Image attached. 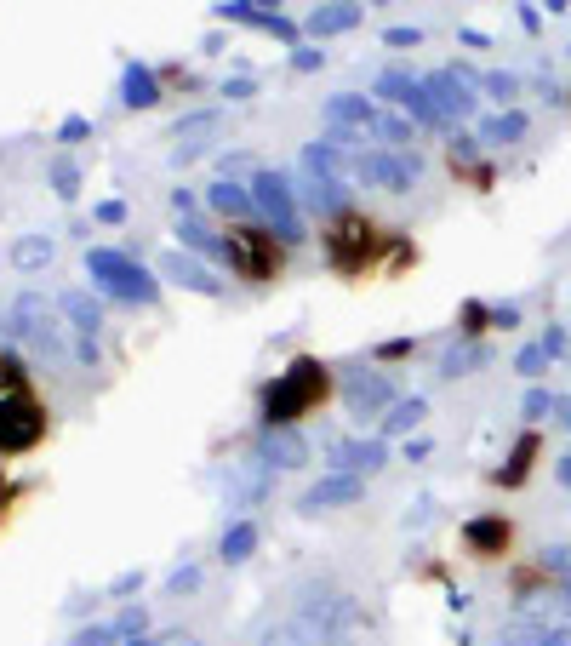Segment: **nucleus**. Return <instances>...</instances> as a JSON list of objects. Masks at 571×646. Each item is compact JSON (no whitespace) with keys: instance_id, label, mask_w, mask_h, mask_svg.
Masks as SVG:
<instances>
[{"instance_id":"nucleus-5","label":"nucleus","mask_w":571,"mask_h":646,"mask_svg":"<svg viewBox=\"0 0 571 646\" xmlns=\"http://www.w3.org/2000/svg\"><path fill=\"white\" fill-rule=\"evenodd\" d=\"M92 275H98L109 292H120V298H155V286L143 281V269H132L120 252H92Z\"/></svg>"},{"instance_id":"nucleus-8","label":"nucleus","mask_w":571,"mask_h":646,"mask_svg":"<svg viewBox=\"0 0 571 646\" xmlns=\"http://www.w3.org/2000/svg\"><path fill=\"white\" fill-rule=\"evenodd\" d=\"M537 452H543V441H537V429H526V435L514 441V452H509V469H497L492 481H497V486H520V481H526V475H532Z\"/></svg>"},{"instance_id":"nucleus-12","label":"nucleus","mask_w":571,"mask_h":646,"mask_svg":"<svg viewBox=\"0 0 571 646\" xmlns=\"http://www.w3.org/2000/svg\"><path fill=\"white\" fill-rule=\"evenodd\" d=\"M355 18H360L355 6H320V12H315V35H337V29H349Z\"/></svg>"},{"instance_id":"nucleus-11","label":"nucleus","mask_w":571,"mask_h":646,"mask_svg":"<svg viewBox=\"0 0 571 646\" xmlns=\"http://www.w3.org/2000/svg\"><path fill=\"white\" fill-rule=\"evenodd\" d=\"M160 92H155V75L149 69H126V103H138V109H149Z\"/></svg>"},{"instance_id":"nucleus-1","label":"nucleus","mask_w":571,"mask_h":646,"mask_svg":"<svg viewBox=\"0 0 571 646\" xmlns=\"http://www.w3.org/2000/svg\"><path fill=\"white\" fill-rule=\"evenodd\" d=\"M46 424L52 418H46V401H40L35 378L12 355H0V458L40 446L46 441Z\"/></svg>"},{"instance_id":"nucleus-15","label":"nucleus","mask_w":571,"mask_h":646,"mask_svg":"<svg viewBox=\"0 0 571 646\" xmlns=\"http://www.w3.org/2000/svg\"><path fill=\"white\" fill-rule=\"evenodd\" d=\"M349 395H355L360 412H372V406H383V395H389V389H383V378H360V384L349 389Z\"/></svg>"},{"instance_id":"nucleus-7","label":"nucleus","mask_w":571,"mask_h":646,"mask_svg":"<svg viewBox=\"0 0 571 646\" xmlns=\"http://www.w3.org/2000/svg\"><path fill=\"white\" fill-rule=\"evenodd\" d=\"M257 206L275 218V235H280V241H297V212H292V195H286V178L263 172V178H257Z\"/></svg>"},{"instance_id":"nucleus-10","label":"nucleus","mask_w":571,"mask_h":646,"mask_svg":"<svg viewBox=\"0 0 571 646\" xmlns=\"http://www.w3.org/2000/svg\"><path fill=\"white\" fill-rule=\"evenodd\" d=\"M360 486L355 481H326V486H315L309 498H303V509H326V504H349Z\"/></svg>"},{"instance_id":"nucleus-26","label":"nucleus","mask_w":571,"mask_h":646,"mask_svg":"<svg viewBox=\"0 0 571 646\" xmlns=\"http://www.w3.org/2000/svg\"><path fill=\"white\" fill-rule=\"evenodd\" d=\"M549 6H554V12H560V6H566V0H549Z\"/></svg>"},{"instance_id":"nucleus-21","label":"nucleus","mask_w":571,"mask_h":646,"mask_svg":"<svg viewBox=\"0 0 571 646\" xmlns=\"http://www.w3.org/2000/svg\"><path fill=\"white\" fill-rule=\"evenodd\" d=\"M12 504H18V486L0 475V521H6V509H12Z\"/></svg>"},{"instance_id":"nucleus-3","label":"nucleus","mask_w":571,"mask_h":646,"mask_svg":"<svg viewBox=\"0 0 571 646\" xmlns=\"http://www.w3.org/2000/svg\"><path fill=\"white\" fill-rule=\"evenodd\" d=\"M320 246H326V263H332L337 275H349V281H355V275H366V269L389 252L394 235H389V229H377L366 212H349V206H343V212H332Z\"/></svg>"},{"instance_id":"nucleus-4","label":"nucleus","mask_w":571,"mask_h":646,"mask_svg":"<svg viewBox=\"0 0 571 646\" xmlns=\"http://www.w3.org/2000/svg\"><path fill=\"white\" fill-rule=\"evenodd\" d=\"M223 258L235 269L240 281H275L280 269H286V241H275V229H257V223H235L229 235H223Z\"/></svg>"},{"instance_id":"nucleus-19","label":"nucleus","mask_w":571,"mask_h":646,"mask_svg":"<svg viewBox=\"0 0 571 646\" xmlns=\"http://www.w3.org/2000/svg\"><path fill=\"white\" fill-rule=\"evenodd\" d=\"M269 452H275V458H286V464H297V458H303V446H297L292 435H275V429H269Z\"/></svg>"},{"instance_id":"nucleus-9","label":"nucleus","mask_w":571,"mask_h":646,"mask_svg":"<svg viewBox=\"0 0 571 646\" xmlns=\"http://www.w3.org/2000/svg\"><path fill=\"white\" fill-rule=\"evenodd\" d=\"M429 92H440V115H446V109H452V115H469V109H474L469 86L457 81V75H434V81H429Z\"/></svg>"},{"instance_id":"nucleus-23","label":"nucleus","mask_w":571,"mask_h":646,"mask_svg":"<svg viewBox=\"0 0 571 646\" xmlns=\"http://www.w3.org/2000/svg\"><path fill=\"white\" fill-rule=\"evenodd\" d=\"M389 46H417V29H389Z\"/></svg>"},{"instance_id":"nucleus-17","label":"nucleus","mask_w":571,"mask_h":646,"mask_svg":"<svg viewBox=\"0 0 571 646\" xmlns=\"http://www.w3.org/2000/svg\"><path fill=\"white\" fill-rule=\"evenodd\" d=\"M252 544H257V532H252V526H235V532L223 538V555H229V561H240V555H246Z\"/></svg>"},{"instance_id":"nucleus-24","label":"nucleus","mask_w":571,"mask_h":646,"mask_svg":"<svg viewBox=\"0 0 571 646\" xmlns=\"http://www.w3.org/2000/svg\"><path fill=\"white\" fill-rule=\"evenodd\" d=\"M486 86H492L497 98H514V81H509V75H492V81H486Z\"/></svg>"},{"instance_id":"nucleus-14","label":"nucleus","mask_w":571,"mask_h":646,"mask_svg":"<svg viewBox=\"0 0 571 646\" xmlns=\"http://www.w3.org/2000/svg\"><path fill=\"white\" fill-rule=\"evenodd\" d=\"M526 132V115H497L492 126H486V143H509V138H520Z\"/></svg>"},{"instance_id":"nucleus-22","label":"nucleus","mask_w":571,"mask_h":646,"mask_svg":"<svg viewBox=\"0 0 571 646\" xmlns=\"http://www.w3.org/2000/svg\"><path fill=\"white\" fill-rule=\"evenodd\" d=\"M543 361H549V349H526V355H520V372H537Z\"/></svg>"},{"instance_id":"nucleus-13","label":"nucleus","mask_w":571,"mask_h":646,"mask_svg":"<svg viewBox=\"0 0 571 646\" xmlns=\"http://www.w3.org/2000/svg\"><path fill=\"white\" fill-rule=\"evenodd\" d=\"M166 275H178V281L195 286V292H212V286H217V281H206V269H200V263H183V258L166 263Z\"/></svg>"},{"instance_id":"nucleus-16","label":"nucleus","mask_w":571,"mask_h":646,"mask_svg":"<svg viewBox=\"0 0 571 646\" xmlns=\"http://www.w3.org/2000/svg\"><path fill=\"white\" fill-rule=\"evenodd\" d=\"M212 206H217V212H246L252 201H246V189H235V183H217V189H212Z\"/></svg>"},{"instance_id":"nucleus-20","label":"nucleus","mask_w":571,"mask_h":646,"mask_svg":"<svg viewBox=\"0 0 571 646\" xmlns=\"http://www.w3.org/2000/svg\"><path fill=\"white\" fill-rule=\"evenodd\" d=\"M417 418H423V401L400 406V412H394V418H389V429H406V424H417Z\"/></svg>"},{"instance_id":"nucleus-25","label":"nucleus","mask_w":571,"mask_h":646,"mask_svg":"<svg viewBox=\"0 0 571 646\" xmlns=\"http://www.w3.org/2000/svg\"><path fill=\"white\" fill-rule=\"evenodd\" d=\"M560 481H566V486H571V458H566V464H560Z\"/></svg>"},{"instance_id":"nucleus-6","label":"nucleus","mask_w":571,"mask_h":646,"mask_svg":"<svg viewBox=\"0 0 571 646\" xmlns=\"http://www.w3.org/2000/svg\"><path fill=\"white\" fill-rule=\"evenodd\" d=\"M509 544H514V526L503 515H480V521L463 526V549L474 561H497V555H509Z\"/></svg>"},{"instance_id":"nucleus-2","label":"nucleus","mask_w":571,"mask_h":646,"mask_svg":"<svg viewBox=\"0 0 571 646\" xmlns=\"http://www.w3.org/2000/svg\"><path fill=\"white\" fill-rule=\"evenodd\" d=\"M326 395H332V372H326L315 355H297V361L280 372V384L263 389V424H269V429L297 424V418L320 412Z\"/></svg>"},{"instance_id":"nucleus-18","label":"nucleus","mask_w":571,"mask_h":646,"mask_svg":"<svg viewBox=\"0 0 571 646\" xmlns=\"http://www.w3.org/2000/svg\"><path fill=\"white\" fill-rule=\"evenodd\" d=\"M343 458H349L355 469H377V464H383V446H349Z\"/></svg>"}]
</instances>
